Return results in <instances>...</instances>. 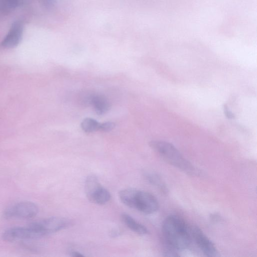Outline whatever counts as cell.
<instances>
[{"label":"cell","mask_w":257,"mask_h":257,"mask_svg":"<svg viewBox=\"0 0 257 257\" xmlns=\"http://www.w3.org/2000/svg\"><path fill=\"white\" fill-rule=\"evenodd\" d=\"M210 218L212 221L215 222L220 221L221 219L220 216L217 214H212L210 216Z\"/></svg>","instance_id":"obj_19"},{"label":"cell","mask_w":257,"mask_h":257,"mask_svg":"<svg viewBox=\"0 0 257 257\" xmlns=\"http://www.w3.org/2000/svg\"><path fill=\"white\" fill-rule=\"evenodd\" d=\"M115 127V124L112 122L107 121L100 123L99 130L103 132H107L113 130Z\"/></svg>","instance_id":"obj_15"},{"label":"cell","mask_w":257,"mask_h":257,"mask_svg":"<svg viewBox=\"0 0 257 257\" xmlns=\"http://www.w3.org/2000/svg\"><path fill=\"white\" fill-rule=\"evenodd\" d=\"M150 146L166 162L190 175H197L199 172L180 151L172 144L163 141H152Z\"/></svg>","instance_id":"obj_3"},{"label":"cell","mask_w":257,"mask_h":257,"mask_svg":"<svg viewBox=\"0 0 257 257\" xmlns=\"http://www.w3.org/2000/svg\"><path fill=\"white\" fill-rule=\"evenodd\" d=\"M39 212L38 206L30 201H23L9 206L3 213L5 219H29L34 218Z\"/></svg>","instance_id":"obj_5"},{"label":"cell","mask_w":257,"mask_h":257,"mask_svg":"<svg viewBox=\"0 0 257 257\" xmlns=\"http://www.w3.org/2000/svg\"><path fill=\"white\" fill-rule=\"evenodd\" d=\"M90 105H92L98 115L106 113L109 109L110 104L106 98L100 94H93Z\"/></svg>","instance_id":"obj_11"},{"label":"cell","mask_w":257,"mask_h":257,"mask_svg":"<svg viewBox=\"0 0 257 257\" xmlns=\"http://www.w3.org/2000/svg\"><path fill=\"white\" fill-rule=\"evenodd\" d=\"M40 237L39 234L31 223L25 227L16 226L8 228L2 235V239L9 242Z\"/></svg>","instance_id":"obj_6"},{"label":"cell","mask_w":257,"mask_h":257,"mask_svg":"<svg viewBox=\"0 0 257 257\" xmlns=\"http://www.w3.org/2000/svg\"><path fill=\"white\" fill-rule=\"evenodd\" d=\"M149 181L158 188L163 194L168 193V187L164 181L158 175L155 174H149L147 175Z\"/></svg>","instance_id":"obj_12"},{"label":"cell","mask_w":257,"mask_h":257,"mask_svg":"<svg viewBox=\"0 0 257 257\" xmlns=\"http://www.w3.org/2000/svg\"><path fill=\"white\" fill-rule=\"evenodd\" d=\"M71 255L73 257H82L84 255L77 251H73L71 252Z\"/></svg>","instance_id":"obj_20"},{"label":"cell","mask_w":257,"mask_h":257,"mask_svg":"<svg viewBox=\"0 0 257 257\" xmlns=\"http://www.w3.org/2000/svg\"><path fill=\"white\" fill-rule=\"evenodd\" d=\"M100 123L91 118H86L81 122L82 129L86 133H92L99 130Z\"/></svg>","instance_id":"obj_13"},{"label":"cell","mask_w":257,"mask_h":257,"mask_svg":"<svg viewBox=\"0 0 257 257\" xmlns=\"http://www.w3.org/2000/svg\"><path fill=\"white\" fill-rule=\"evenodd\" d=\"M14 10L7 0H0V15H7Z\"/></svg>","instance_id":"obj_14"},{"label":"cell","mask_w":257,"mask_h":257,"mask_svg":"<svg viewBox=\"0 0 257 257\" xmlns=\"http://www.w3.org/2000/svg\"><path fill=\"white\" fill-rule=\"evenodd\" d=\"M34 223L43 237L67 227L70 221L64 217H50Z\"/></svg>","instance_id":"obj_7"},{"label":"cell","mask_w":257,"mask_h":257,"mask_svg":"<svg viewBox=\"0 0 257 257\" xmlns=\"http://www.w3.org/2000/svg\"><path fill=\"white\" fill-rule=\"evenodd\" d=\"M190 231L192 238L204 255L210 257L218 256V252L214 243L199 227L192 226Z\"/></svg>","instance_id":"obj_8"},{"label":"cell","mask_w":257,"mask_h":257,"mask_svg":"<svg viewBox=\"0 0 257 257\" xmlns=\"http://www.w3.org/2000/svg\"><path fill=\"white\" fill-rule=\"evenodd\" d=\"M162 232L165 244L177 252L187 249L192 240L190 228L184 220L176 215H170L164 220Z\"/></svg>","instance_id":"obj_1"},{"label":"cell","mask_w":257,"mask_h":257,"mask_svg":"<svg viewBox=\"0 0 257 257\" xmlns=\"http://www.w3.org/2000/svg\"><path fill=\"white\" fill-rule=\"evenodd\" d=\"M119 198L125 205L143 213L151 214L159 208L157 198L152 194L134 188H126L119 192Z\"/></svg>","instance_id":"obj_2"},{"label":"cell","mask_w":257,"mask_h":257,"mask_svg":"<svg viewBox=\"0 0 257 257\" xmlns=\"http://www.w3.org/2000/svg\"><path fill=\"white\" fill-rule=\"evenodd\" d=\"M41 4L47 9H51L54 7L57 0H40Z\"/></svg>","instance_id":"obj_16"},{"label":"cell","mask_w":257,"mask_h":257,"mask_svg":"<svg viewBox=\"0 0 257 257\" xmlns=\"http://www.w3.org/2000/svg\"><path fill=\"white\" fill-rule=\"evenodd\" d=\"M223 110L225 115L229 119H233L235 117L234 114L229 110L227 104L223 105Z\"/></svg>","instance_id":"obj_17"},{"label":"cell","mask_w":257,"mask_h":257,"mask_svg":"<svg viewBox=\"0 0 257 257\" xmlns=\"http://www.w3.org/2000/svg\"><path fill=\"white\" fill-rule=\"evenodd\" d=\"M84 190L87 198L92 203L104 205L110 199L109 192L101 185L94 175H90L86 177Z\"/></svg>","instance_id":"obj_4"},{"label":"cell","mask_w":257,"mask_h":257,"mask_svg":"<svg viewBox=\"0 0 257 257\" xmlns=\"http://www.w3.org/2000/svg\"><path fill=\"white\" fill-rule=\"evenodd\" d=\"M24 24L21 21L14 22L10 30L0 43L1 47L11 49L17 47L21 42L24 33Z\"/></svg>","instance_id":"obj_9"},{"label":"cell","mask_w":257,"mask_h":257,"mask_svg":"<svg viewBox=\"0 0 257 257\" xmlns=\"http://www.w3.org/2000/svg\"><path fill=\"white\" fill-rule=\"evenodd\" d=\"M11 6L15 9L21 4L22 0H7Z\"/></svg>","instance_id":"obj_18"},{"label":"cell","mask_w":257,"mask_h":257,"mask_svg":"<svg viewBox=\"0 0 257 257\" xmlns=\"http://www.w3.org/2000/svg\"><path fill=\"white\" fill-rule=\"evenodd\" d=\"M120 219L123 223L133 232L140 235H146L149 233L146 226L138 222L128 214L122 213Z\"/></svg>","instance_id":"obj_10"}]
</instances>
